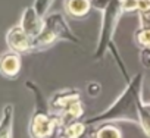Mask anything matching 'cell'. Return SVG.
<instances>
[{
  "mask_svg": "<svg viewBox=\"0 0 150 138\" xmlns=\"http://www.w3.org/2000/svg\"><path fill=\"white\" fill-rule=\"evenodd\" d=\"M90 137L91 138H122V132L113 122H109V123H102L94 126Z\"/></svg>",
  "mask_w": 150,
  "mask_h": 138,
  "instance_id": "obj_11",
  "label": "cell"
},
{
  "mask_svg": "<svg viewBox=\"0 0 150 138\" xmlns=\"http://www.w3.org/2000/svg\"><path fill=\"white\" fill-rule=\"evenodd\" d=\"M110 2H112V0H93V8L102 12Z\"/></svg>",
  "mask_w": 150,
  "mask_h": 138,
  "instance_id": "obj_17",
  "label": "cell"
},
{
  "mask_svg": "<svg viewBox=\"0 0 150 138\" xmlns=\"http://www.w3.org/2000/svg\"><path fill=\"white\" fill-rule=\"evenodd\" d=\"M19 25L34 38L37 37L41 30H43V25H44V18L37 12V9L34 8V5L28 6L24 9L22 12V16H21V21H19Z\"/></svg>",
  "mask_w": 150,
  "mask_h": 138,
  "instance_id": "obj_7",
  "label": "cell"
},
{
  "mask_svg": "<svg viewBox=\"0 0 150 138\" xmlns=\"http://www.w3.org/2000/svg\"><path fill=\"white\" fill-rule=\"evenodd\" d=\"M93 9V0H63V11L74 19H83L88 16Z\"/></svg>",
  "mask_w": 150,
  "mask_h": 138,
  "instance_id": "obj_9",
  "label": "cell"
},
{
  "mask_svg": "<svg viewBox=\"0 0 150 138\" xmlns=\"http://www.w3.org/2000/svg\"><path fill=\"white\" fill-rule=\"evenodd\" d=\"M122 6H124V12H137L138 11V0H121Z\"/></svg>",
  "mask_w": 150,
  "mask_h": 138,
  "instance_id": "obj_16",
  "label": "cell"
},
{
  "mask_svg": "<svg viewBox=\"0 0 150 138\" xmlns=\"http://www.w3.org/2000/svg\"><path fill=\"white\" fill-rule=\"evenodd\" d=\"M138 125L143 129V132L150 138V112L146 107V101L143 100V96L138 99Z\"/></svg>",
  "mask_w": 150,
  "mask_h": 138,
  "instance_id": "obj_13",
  "label": "cell"
},
{
  "mask_svg": "<svg viewBox=\"0 0 150 138\" xmlns=\"http://www.w3.org/2000/svg\"><path fill=\"white\" fill-rule=\"evenodd\" d=\"M27 88L34 93L35 110L33 112L28 122V135L30 138H53L56 132H60L62 123L57 115L50 110L49 100L44 99L41 90L33 82H25Z\"/></svg>",
  "mask_w": 150,
  "mask_h": 138,
  "instance_id": "obj_3",
  "label": "cell"
},
{
  "mask_svg": "<svg viewBox=\"0 0 150 138\" xmlns=\"http://www.w3.org/2000/svg\"><path fill=\"white\" fill-rule=\"evenodd\" d=\"M22 69V60H21V54L13 51V50H8L2 54L0 57V72L5 78L13 80L19 75Z\"/></svg>",
  "mask_w": 150,
  "mask_h": 138,
  "instance_id": "obj_8",
  "label": "cell"
},
{
  "mask_svg": "<svg viewBox=\"0 0 150 138\" xmlns=\"http://www.w3.org/2000/svg\"><path fill=\"white\" fill-rule=\"evenodd\" d=\"M13 104L8 103L2 112V122H0V138H12L13 137Z\"/></svg>",
  "mask_w": 150,
  "mask_h": 138,
  "instance_id": "obj_10",
  "label": "cell"
},
{
  "mask_svg": "<svg viewBox=\"0 0 150 138\" xmlns=\"http://www.w3.org/2000/svg\"><path fill=\"white\" fill-rule=\"evenodd\" d=\"M124 6H122V2L121 0H112V2L102 11V22H100V31H99V38H97V46H96V50H94V60L96 62H100L106 51H110L116 65H118V69L121 71L122 77L125 78V81L128 82L131 78L128 75V69H127V65L115 44V31L118 28V24H119V19L121 16L124 15Z\"/></svg>",
  "mask_w": 150,
  "mask_h": 138,
  "instance_id": "obj_2",
  "label": "cell"
},
{
  "mask_svg": "<svg viewBox=\"0 0 150 138\" xmlns=\"http://www.w3.org/2000/svg\"><path fill=\"white\" fill-rule=\"evenodd\" d=\"M57 41H68L72 44H81V40L69 28L63 13L53 12V13H49L44 16L43 30L37 37H34L33 49H34V51H41V50L52 47Z\"/></svg>",
  "mask_w": 150,
  "mask_h": 138,
  "instance_id": "obj_4",
  "label": "cell"
},
{
  "mask_svg": "<svg viewBox=\"0 0 150 138\" xmlns=\"http://www.w3.org/2000/svg\"><path fill=\"white\" fill-rule=\"evenodd\" d=\"M134 43L140 49L150 47V27H143L140 25L135 32H134Z\"/></svg>",
  "mask_w": 150,
  "mask_h": 138,
  "instance_id": "obj_14",
  "label": "cell"
},
{
  "mask_svg": "<svg viewBox=\"0 0 150 138\" xmlns=\"http://www.w3.org/2000/svg\"><path fill=\"white\" fill-rule=\"evenodd\" d=\"M53 2H54V0H34V8H35L37 12L44 18V16L49 13V11H50Z\"/></svg>",
  "mask_w": 150,
  "mask_h": 138,
  "instance_id": "obj_15",
  "label": "cell"
},
{
  "mask_svg": "<svg viewBox=\"0 0 150 138\" xmlns=\"http://www.w3.org/2000/svg\"><path fill=\"white\" fill-rule=\"evenodd\" d=\"M146 107H147V110L150 112V103H146Z\"/></svg>",
  "mask_w": 150,
  "mask_h": 138,
  "instance_id": "obj_18",
  "label": "cell"
},
{
  "mask_svg": "<svg viewBox=\"0 0 150 138\" xmlns=\"http://www.w3.org/2000/svg\"><path fill=\"white\" fill-rule=\"evenodd\" d=\"M59 138H68V137H65V135H59Z\"/></svg>",
  "mask_w": 150,
  "mask_h": 138,
  "instance_id": "obj_19",
  "label": "cell"
},
{
  "mask_svg": "<svg viewBox=\"0 0 150 138\" xmlns=\"http://www.w3.org/2000/svg\"><path fill=\"white\" fill-rule=\"evenodd\" d=\"M80 99H81V93L77 88H62L52 94V97L49 99V106L54 115H59L69 104H72L74 101Z\"/></svg>",
  "mask_w": 150,
  "mask_h": 138,
  "instance_id": "obj_6",
  "label": "cell"
},
{
  "mask_svg": "<svg viewBox=\"0 0 150 138\" xmlns=\"http://www.w3.org/2000/svg\"><path fill=\"white\" fill-rule=\"evenodd\" d=\"M87 128H88V125L86 123V120L84 122L83 120H75V122L65 125L60 129V135H65L68 138H81V137L86 135Z\"/></svg>",
  "mask_w": 150,
  "mask_h": 138,
  "instance_id": "obj_12",
  "label": "cell"
},
{
  "mask_svg": "<svg viewBox=\"0 0 150 138\" xmlns=\"http://www.w3.org/2000/svg\"><path fill=\"white\" fill-rule=\"evenodd\" d=\"M33 37L18 24L8 30L6 32V44L9 50H13L19 54H28L34 51L33 49Z\"/></svg>",
  "mask_w": 150,
  "mask_h": 138,
  "instance_id": "obj_5",
  "label": "cell"
},
{
  "mask_svg": "<svg viewBox=\"0 0 150 138\" xmlns=\"http://www.w3.org/2000/svg\"><path fill=\"white\" fill-rule=\"evenodd\" d=\"M143 74H135L118 99L103 112L86 120L88 126H97L109 122H134L138 123V99L143 96Z\"/></svg>",
  "mask_w": 150,
  "mask_h": 138,
  "instance_id": "obj_1",
  "label": "cell"
}]
</instances>
